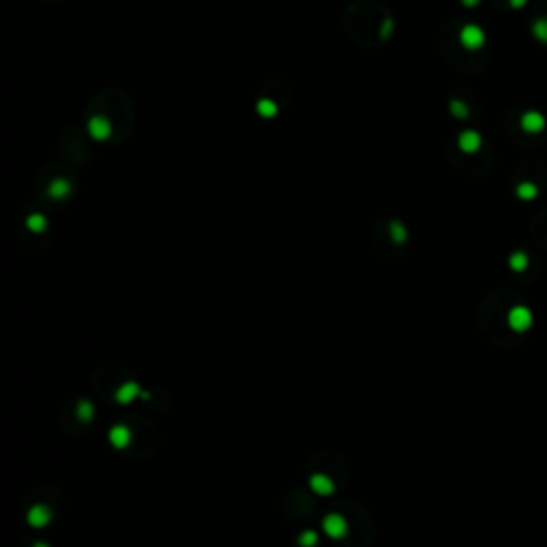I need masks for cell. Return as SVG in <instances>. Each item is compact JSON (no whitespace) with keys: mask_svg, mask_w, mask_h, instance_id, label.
<instances>
[{"mask_svg":"<svg viewBox=\"0 0 547 547\" xmlns=\"http://www.w3.org/2000/svg\"><path fill=\"white\" fill-rule=\"evenodd\" d=\"M65 182H56L53 184V188H51V193H56V195H60V193H65Z\"/></svg>","mask_w":547,"mask_h":547,"instance_id":"ba28073f","label":"cell"},{"mask_svg":"<svg viewBox=\"0 0 547 547\" xmlns=\"http://www.w3.org/2000/svg\"><path fill=\"white\" fill-rule=\"evenodd\" d=\"M534 32H536V37H539V39L547 41V20L536 22V24H534Z\"/></svg>","mask_w":547,"mask_h":547,"instance_id":"8992f818","label":"cell"},{"mask_svg":"<svg viewBox=\"0 0 547 547\" xmlns=\"http://www.w3.org/2000/svg\"><path fill=\"white\" fill-rule=\"evenodd\" d=\"M464 5H477V0H464Z\"/></svg>","mask_w":547,"mask_h":547,"instance_id":"30bf717a","label":"cell"},{"mask_svg":"<svg viewBox=\"0 0 547 547\" xmlns=\"http://www.w3.org/2000/svg\"><path fill=\"white\" fill-rule=\"evenodd\" d=\"M522 127L528 131V133H536V131H541L545 127V120H543V115L541 113H536V111H528L524 118H522Z\"/></svg>","mask_w":547,"mask_h":547,"instance_id":"7a4b0ae2","label":"cell"},{"mask_svg":"<svg viewBox=\"0 0 547 547\" xmlns=\"http://www.w3.org/2000/svg\"><path fill=\"white\" fill-rule=\"evenodd\" d=\"M460 41H462L468 49H477V47L483 45L485 37H483V30L477 28V26H466V28L462 30V34H460Z\"/></svg>","mask_w":547,"mask_h":547,"instance_id":"6da1fadb","label":"cell"},{"mask_svg":"<svg viewBox=\"0 0 547 547\" xmlns=\"http://www.w3.org/2000/svg\"><path fill=\"white\" fill-rule=\"evenodd\" d=\"M451 109H453L457 115H460V118H464V115H466V107H464L460 101H453V103H451Z\"/></svg>","mask_w":547,"mask_h":547,"instance_id":"52a82bcc","label":"cell"},{"mask_svg":"<svg viewBox=\"0 0 547 547\" xmlns=\"http://www.w3.org/2000/svg\"><path fill=\"white\" fill-rule=\"evenodd\" d=\"M259 111H261L263 115H274L276 113V105L272 101H261L259 103Z\"/></svg>","mask_w":547,"mask_h":547,"instance_id":"5b68a950","label":"cell"},{"mask_svg":"<svg viewBox=\"0 0 547 547\" xmlns=\"http://www.w3.org/2000/svg\"><path fill=\"white\" fill-rule=\"evenodd\" d=\"M109 131H111V127H109V122H107L105 118H94L90 122V133H92L96 139H105L107 135H109Z\"/></svg>","mask_w":547,"mask_h":547,"instance_id":"277c9868","label":"cell"},{"mask_svg":"<svg viewBox=\"0 0 547 547\" xmlns=\"http://www.w3.org/2000/svg\"><path fill=\"white\" fill-rule=\"evenodd\" d=\"M524 3H526V0H513V5H515V7H519V5H524Z\"/></svg>","mask_w":547,"mask_h":547,"instance_id":"9c48e42d","label":"cell"},{"mask_svg":"<svg viewBox=\"0 0 547 547\" xmlns=\"http://www.w3.org/2000/svg\"><path fill=\"white\" fill-rule=\"evenodd\" d=\"M481 146V137L477 135V133H472V131H466L464 135L460 137V148L464 152H474Z\"/></svg>","mask_w":547,"mask_h":547,"instance_id":"3957f363","label":"cell"}]
</instances>
